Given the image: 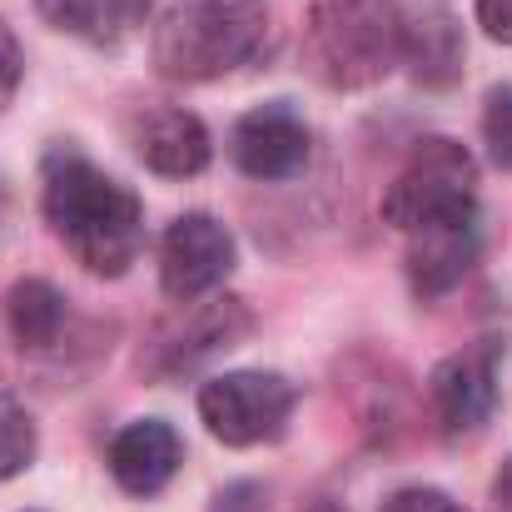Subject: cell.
I'll use <instances>...</instances> for the list:
<instances>
[{
	"label": "cell",
	"mask_w": 512,
	"mask_h": 512,
	"mask_svg": "<svg viewBox=\"0 0 512 512\" xmlns=\"http://www.w3.org/2000/svg\"><path fill=\"white\" fill-rule=\"evenodd\" d=\"M403 60L413 65V80L418 85H453L463 75V35L453 25L448 10H433L423 20H408L403 25Z\"/></svg>",
	"instance_id": "15"
},
{
	"label": "cell",
	"mask_w": 512,
	"mask_h": 512,
	"mask_svg": "<svg viewBox=\"0 0 512 512\" xmlns=\"http://www.w3.org/2000/svg\"><path fill=\"white\" fill-rule=\"evenodd\" d=\"M304 512H343V508H339V503H329V498H319V503H309Z\"/></svg>",
	"instance_id": "23"
},
{
	"label": "cell",
	"mask_w": 512,
	"mask_h": 512,
	"mask_svg": "<svg viewBox=\"0 0 512 512\" xmlns=\"http://www.w3.org/2000/svg\"><path fill=\"white\" fill-rule=\"evenodd\" d=\"M234 274V234L214 214H179L160 239V289L174 304L214 294Z\"/></svg>",
	"instance_id": "7"
},
{
	"label": "cell",
	"mask_w": 512,
	"mask_h": 512,
	"mask_svg": "<svg viewBox=\"0 0 512 512\" xmlns=\"http://www.w3.org/2000/svg\"><path fill=\"white\" fill-rule=\"evenodd\" d=\"M20 75H25L20 40H15V30L5 25V15H0V110L15 100V90H20Z\"/></svg>",
	"instance_id": "19"
},
{
	"label": "cell",
	"mask_w": 512,
	"mask_h": 512,
	"mask_svg": "<svg viewBox=\"0 0 512 512\" xmlns=\"http://www.w3.org/2000/svg\"><path fill=\"white\" fill-rule=\"evenodd\" d=\"M478 209L463 214H443L428 219L418 229H408V284L418 299H443L448 289H458L468 279V269L478 264Z\"/></svg>",
	"instance_id": "9"
},
{
	"label": "cell",
	"mask_w": 512,
	"mask_h": 512,
	"mask_svg": "<svg viewBox=\"0 0 512 512\" xmlns=\"http://www.w3.org/2000/svg\"><path fill=\"white\" fill-rule=\"evenodd\" d=\"M110 478L130 493V498H155L170 488V478L184 463V443L165 418H140L130 428L115 433L110 443Z\"/></svg>",
	"instance_id": "11"
},
{
	"label": "cell",
	"mask_w": 512,
	"mask_h": 512,
	"mask_svg": "<svg viewBox=\"0 0 512 512\" xmlns=\"http://www.w3.org/2000/svg\"><path fill=\"white\" fill-rule=\"evenodd\" d=\"M209 512H269V493L259 483H229L214 493Z\"/></svg>",
	"instance_id": "20"
},
{
	"label": "cell",
	"mask_w": 512,
	"mask_h": 512,
	"mask_svg": "<svg viewBox=\"0 0 512 512\" xmlns=\"http://www.w3.org/2000/svg\"><path fill=\"white\" fill-rule=\"evenodd\" d=\"M229 155H234V165L249 179L284 184V179H299L309 170L314 145H309V125L289 105H259V110H249L234 125Z\"/></svg>",
	"instance_id": "8"
},
{
	"label": "cell",
	"mask_w": 512,
	"mask_h": 512,
	"mask_svg": "<svg viewBox=\"0 0 512 512\" xmlns=\"http://www.w3.org/2000/svg\"><path fill=\"white\" fill-rule=\"evenodd\" d=\"M398 0H314L304 25V60L329 90H368L403 65Z\"/></svg>",
	"instance_id": "3"
},
{
	"label": "cell",
	"mask_w": 512,
	"mask_h": 512,
	"mask_svg": "<svg viewBox=\"0 0 512 512\" xmlns=\"http://www.w3.org/2000/svg\"><path fill=\"white\" fill-rule=\"evenodd\" d=\"M269 35L264 0H174L155 25L150 55L165 80L204 85L254 65L269 50Z\"/></svg>",
	"instance_id": "2"
},
{
	"label": "cell",
	"mask_w": 512,
	"mask_h": 512,
	"mask_svg": "<svg viewBox=\"0 0 512 512\" xmlns=\"http://www.w3.org/2000/svg\"><path fill=\"white\" fill-rule=\"evenodd\" d=\"M493 498H498L503 512H512V463H503V473H498V483H493Z\"/></svg>",
	"instance_id": "22"
},
{
	"label": "cell",
	"mask_w": 512,
	"mask_h": 512,
	"mask_svg": "<svg viewBox=\"0 0 512 512\" xmlns=\"http://www.w3.org/2000/svg\"><path fill=\"white\" fill-rule=\"evenodd\" d=\"M35 418L25 413V403H15L10 393H0V483L20 478L35 463Z\"/></svg>",
	"instance_id": "16"
},
{
	"label": "cell",
	"mask_w": 512,
	"mask_h": 512,
	"mask_svg": "<svg viewBox=\"0 0 512 512\" xmlns=\"http://www.w3.org/2000/svg\"><path fill=\"white\" fill-rule=\"evenodd\" d=\"M0 309H5V329L20 343V353H50L65 339L70 309H65V294L45 279H15L5 289Z\"/></svg>",
	"instance_id": "13"
},
{
	"label": "cell",
	"mask_w": 512,
	"mask_h": 512,
	"mask_svg": "<svg viewBox=\"0 0 512 512\" xmlns=\"http://www.w3.org/2000/svg\"><path fill=\"white\" fill-rule=\"evenodd\" d=\"M463 209H478V165H473V155L448 135L418 140L408 165L393 174V184L383 194V219L408 234L428 219L463 214Z\"/></svg>",
	"instance_id": "4"
},
{
	"label": "cell",
	"mask_w": 512,
	"mask_h": 512,
	"mask_svg": "<svg viewBox=\"0 0 512 512\" xmlns=\"http://www.w3.org/2000/svg\"><path fill=\"white\" fill-rule=\"evenodd\" d=\"M498 368H503V343L498 339L468 343L433 368L428 393H433V418H438L448 443L478 438L488 428V418L498 408Z\"/></svg>",
	"instance_id": "6"
},
{
	"label": "cell",
	"mask_w": 512,
	"mask_h": 512,
	"mask_svg": "<svg viewBox=\"0 0 512 512\" xmlns=\"http://www.w3.org/2000/svg\"><path fill=\"white\" fill-rule=\"evenodd\" d=\"M40 209L80 269L120 279L145 249V209L135 189L95 170L80 150H50L40 170Z\"/></svg>",
	"instance_id": "1"
},
{
	"label": "cell",
	"mask_w": 512,
	"mask_h": 512,
	"mask_svg": "<svg viewBox=\"0 0 512 512\" xmlns=\"http://www.w3.org/2000/svg\"><path fill=\"white\" fill-rule=\"evenodd\" d=\"M294 408H299V388L284 373H264V368L219 373L199 388V418L229 448L279 443L289 433Z\"/></svg>",
	"instance_id": "5"
},
{
	"label": "cell",
	"mask_w": 512,
	"mask_h": 512,
	"mask_svg": "<svg viewBox=\"0 0 512 512\" xmlns=\"http://www.w3.org/2000/svg\"><path fill=\"white\" fill-rule=\"evenodd\" d=\"M378 512H468L458 498H448L443 488H398Z\"/></svg>",
	"instance_id": "18"
},
{
	"label": "cell",
	"mask_w": 512,
	"mask_h": 512,
	"mask_svg": "<svg viewBox=\"0 0 512 512\" xmlns=\"http://www.w3.org/2000/svg\"><path fill=\"white\" fill-rule=\"evenodd\" d=\"M35 10L45 15V25L85 45H115L150 15V0H35Z\"/></svg>",
	"instance_id": "14"
},
{
	"label": "cell",
	"mask_w": 512,
	"mask_h": 512,
	"mask_svg": "<svg viewBox=\"0 0 512 512\" xmlns=\"http://www.w3.org/2000/svg\"><path fill=\"white\" fill-rule=\"evenodd\" d=\"M130 145H135L140 165H150L165 179H194L214 160V140H209L204 120L194 110H179V105L135 110L130 115Z\"/></svg>",
	"instance_id": "10"
},
{
	"label": "cell",
	"mask_w": 512,
	"mask_h": 512,
	"mask_svg": "<svg viewBox=\"0 0 512 512\" xmlns=\"http://www.w3.org/2000/svg\"><path fill=\"white\" fill-rule=\"evenodd\" d=\"M483 140H488L493 165L512 174V80L493 85L483 100Z\"/></svg>",
	"instance_id": "17"
},
{
	"label": "cell",
	"mask_w": 512,
	"mask_h": 512,
	"mask_svg": "<svg viewBox=\"0 0 512 512\" xmlns=\"http://www.w3.org/2000/svg\"><path fill=\"white\" fill-rule=\"evenodd\" d=\"M478 25H483L493 40L512 45V0H478Z\"/></svg>",
	"instance_id": "21"
},
{
	"label": "cell",
	"mask_w": 512,
	"mask_h": 512,
	"mask_svg": "<svg viewBox=\"0 0 512 512\" xmlns=\"http://www.w3.org/2000/svg\"><path fill=\"white\" fill-rule=\"evenodd\" d=\"M184 309V324L165 329L155 353H160V373H184L194 368L199 358L219 353V348H234V339L249 334V314L239 309V299H219V304H179Z\"/></svg>",
	"instance_id": "12"
}]
</instances>
